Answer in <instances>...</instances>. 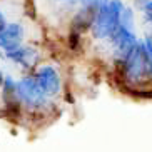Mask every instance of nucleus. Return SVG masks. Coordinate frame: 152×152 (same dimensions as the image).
<instances>
[{"instance_id": "1", "label": "nucleus", "mask_w": 152, "mask_h": 152, "mask_svg": "<svg viewBox=\"0 0 152 152\" xmlns=\"http://www.w3.org/2000/svg\"><path fill=\"white\" fill-rule=\"evenodd\" d=\"M114 69L121 80L129 87H144L152 84V65L142 37L134 50L124 60L115 64Z\"/></svg>"}, {"instance_id": "2", "label": "nucleus", "mask_w": 152, "mask_h": 152, "mask_svg": "<svg viewBox=\"0 0 152 152\" xmlns=\"http://www.w3.org/2000/svg\"><path fill=\"white\" fill-rule=\"evenodd\" d=\"M125 0H109L105 5L99 7L94 14L92 27L89 35L97 44H107L114 34L121 28L122 12L125 9Z\"/></svg>"}, {"instance_id": "3", "label": "nucleus", "mask_w": 152, "mask_h": 152, "mask_svg": "<svg viewBox=\"0 0 152 152\" xmlns=\"http://www.w3.org/2000/svg\"><path fill=\"white\" fill-rule=\"evenodd\" d=\"M17 95L22 110L32 112V114H40L47 112L52 105V99L47 97L40 84L37 82L34 72L22 74L17 79Z\"/></svg>"}, {"instance_id": "4", "label": "nucleus", "mask_w": 152, "mask_h": 152, "mask_svg": "<svg viewBox=\"0 0 152 152\" xmlns=\"http://www.w3.org/2000/svg\"><path fill=\"white\" fill-rule=\"evenodd\" d=\"M0 57L7 62L14 64L23 74L34 72L40 65V52L37 47L30 44H20L17 47H12L9 50H0Z\"/></svg>"}, {"instance_id": "5", "label": "nucleus", "mask_w": 152, "mask_h": 152, "mask_svg": "<svg viewBox=\"0 0 152 152\" xmlns=\"http://www.w3.org/2000/svg\"><path fill=\"white\" fill-rule=\"evenodd\" d=\"M140 37H137V32L132 30V28H127L124 25H121V28L114 34L110 40L107 42L109 47V55H110V62L115 65L121 60H124L127 55L134 50V47L139 44Z\"/></svg>"}, {"instance_id": "6", "label": "nucleus", "mask_w": 152, "mask_h": 152, "mask_svg": "<svg viewBox=\"0 0 152 152\" xmlns=\"http://www.w3.org/2000/svg\"><path fill=\"white\" fill-rule=\"evenodd\" d=\"M34 75H35L37 82L40 84V87L44 89V92L47 94L49 99L54 100V99L60 97L64 89L62 75H60V70L54 64H40L34 70Z\"/></svg>"}, {"instance_id": "7", "label": "nucleus", "mask_w": 152, "mask_h": 152, "mask_svg": "<svg viewBox=\"0 0 152 152\" xmlns=\"http://www.w3.org/2000/svg\"><path fill=\"white\" fill-rule=\"evenodd\" d=\"M25 42V25L22 22H9L0 30V50H9Z\"/></svg>"}, {"instance_id": "8", "label": "nucleus", "mask_w": 152, "mask_h": 152, "mask_svg": "<svg viewBox=\"0 0 152 152\" xmlns=\"http://www.w3.org/2000/svg\"><path fill=\"white\" fill-rule=\"evenodd\" d=\"M132 7L135 9L142 22L149 27V30L152 28V0H134Z\"/></svg>"}, {"instance_id": "9", "label": "nucleus", "mask_w": 152, "mask_h": 152, "mask_svg": "<svg viewBox=\"0 0 152 152\" xmlns=\"http://www.w3.org/2000/svg\"><path fill=\"white\" fill-rule=\"evenodd\" d=\"M109 0H77V7H84V9H92L97 10L99 7L105 5Z\"/></svg>"}, {"instance_id": "10", "label": "nucleus", "mask_w": 152, "mask_h": 152, "mask_svg": "<svg viewBox=\"0 0 152 152\" xmlns=\"http://www.w3.org/2000/svg\"><path fill=\"white\" fill-rule=\"evenodd\" d=\"M142 39H144V44H145V49H147V54H149V60H151V65H152V34L147 32Z\"/></svg>"}, {"instance_id": "11", "label": "nucleus", "mask_w": 152, "mask_h": 152, "mask_svg": "<svg viewBox=\"0 0 152 152\" xmlns=\"http://www.w3.org/2000/svg\"><path fill=\"white\" fill-rule=\"evenodd\" d=\"M7 23H9V20H7V17H5L4 12L0 10V30H2V28H4L5 25H7Z\"/></svg>"}, {"instance_id": "12", "label": "nucleus", "mask_w": 152, "mask_h": 152, "mask_svg": "<svg viewBox=\"0 0 152 152\" xmlns=\"http://www.w3.org/2000/svg\"><path fill=\"white\" fill-rule=\"evenodd\" d=\"M4 77H5V72H4V69L0 67V84H2V80H4Z\"/></svg>"}, {"instance_id": "13", "label": "nucleus", "mask_w": 152, "mask_h": 152, "mask_svg": "<svg viewBox=\"0 0 152 152\" xmlns=\"http://www.w3.org/2000/svg\"><path fill=\"white\" fill-rule=\"evenodd\" d=\"M149 32H151V34H152V28H151V30H149Z\"/></svg>"}]
</instances>
